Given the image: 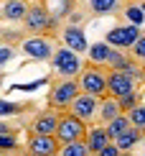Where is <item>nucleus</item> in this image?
<instances>
[{"instance_id": "1", "label": "nucleus", "mask_w": 145, "mask_h": 156, "mask_svg": "<svg viewBox=\"0 0 145 156\" xmlns=\"http://www.w3.org/2000/svg\"><path fill=\"white\" fill-rule=\"evenodd\" d=\"M51 67H54V74L59 80H74V77H79L84 72V64H82L79 51L69 49V46L56 49L54 59H51Z\"/></svg>"}, {"instance_id": "2", "label": "nucleus", "mask_w": 145, "mask_h": 156, "mask_svg": "<svg viewBox=\"0 0 145 156\" xmlns=\"http://www.w3.org/2000/svg\"><path fill=\"white\" fill-rule=\"evenodd\" d=\"M79 92H82L79 80H59L54 87H51V92H49V108H54V110L69 108L79 97Z\"/></svg>"}, {"instance_id": "3", "label": "nucleus", "mask_w": 145, "mask_h": 156, "mask_svg": "<svg viewBox=\"0 0 145 156\" xmlns=\"http://www.w3.org/2000/svg\"><path fill=\"white\" fill-rule=\"evenodd\" d=\"M87 123L82 118H76L74 113H64L61 118H59V128H56V138L61 141V144H71V141H82L84 136H87Z\"/></svg>"}, {"instance_id": "4", "label": "nucleus", "mask_w": 145, "mask_h": 156, "mask_svg": "<svg viewBox=\"0 0 145 156\" xmlns=\"http://www.w3.org/2000/svg\"><path fill=\"white\" fill-rule=\"evenodd\" d=\"M79 84H82V92H89L94 97H104L107 92V74L102 69H97V64H87L84 72L79 74Z\"/></svg>"}, {"instance_id": "5", "label": "nucleus", "mask_w": 145, "mask_h": 156, "mask_svg": "<svg viewBox=\"0 0 145 156\" xmlns=\"http://www.w3.org/2000/svg\"><path fill=\"white\" fill-rule=\"evenodd\" d=\"M140 36H143V28H140V26L127 23V26H115V28H110L104 41L112 44L115 49H133Z\"/></svg>"}, {"instance_id": "6", "label": "nucleus", "mask_w": 145, "mask_h": 156, "mask_svg": "<svg viewBox=\"0 0 145 156\" xmlns=\"http://www.w3.org/2000/svg\"><path fill=\"white\" fill-rule=\"evenodd\" d=\"M99 100L102 97H94L89 92H79V97L69 105V110L76 115V118H82L84 123H92V120H97V115H99Z\"/></svg>"}, {"instance_id": "7", "label": "nucleus", "mask_w": 145, "mask_h": 156, "mask_svg": "<svg viewBox=\"0 0 145 156\" xmlns=\"http://www.w3.org/2000/svg\"><path fill=\"white\" fill-rule=\"evenodd\" d=\"M61 146L64 144L56 138V136H36V133H31L28 154L31 156H59Z\"/></svg>"}, {"instance_id": "8", "label": "nucleus", "mask_w": 145, "mask_h": 156, "mask_svg": "<svg viewBox=\"0 0 145 156\" xmlns=\"http://www.w3.org/2000/svg\"><path fill=\"white\" fill-rule=\"evenodd\" d=\"M23 54H28L31 59H38V62H46V59H54V44H51V38L46 36H33L28 38V41H23Z\"/></svg>"}, {"instance_id": "9", "label": "nucleus", "mask_w": 145, "mask_h": 156, "mask_svg": "<svg viewBox=\"0 0 145 156\" xmlns=\"http://www.w3.org/2000/svg\"><path fill=\"white\" fill-rule=\"evenodd\" d=\"M25 28L31 31V34H36V36H41L43 31H49L51 28V16H49V8L41 3H36V5H31V10H28V16H25Z\"/></svg>"}, {"instance_id": "10", "label": "nucleus", "mask_w": 145, "mask_h": 156, "mask_svg": "<svg viewBox=\"0 0 145 156\" xmlns=\"http://www.w3.org/2000/svg\"><path fill=\"white\" fill-rule=\"evenodd\" d=\"M135 90V80L130 77L127 72H122V69H112V72L107 74V92L112 97H125L127 92H133Z\"/></svg>"}, {"instance_id": "11", "label": "nucleus", "mask_w": 145, "mask_h": 156, "mask_svg": "<svg viewBox=\"0 0 145 156\" xmlns=\"http://www.w3.org/2000/svg\"><path fill=\"white\" fill-rule=\"evenodd\" d=\"M59 110H46V113H41L38 118L33 120V126H31V133L36 136H56V128H59Z\"/></svg>"}, {"instance_id": "12", "label": "nucleus", "mask_w": 145, "mask_h": 156, "mask_svg": "<svg viewBox=\"0 0 145 156\" xmlns=\"http://www.w3.org/2000/svg\"><path fill=\"white\" fill-rule=\"evenodd\" d=\"M64 46H69V49L79 51V54H87L92 44L87 41V36H84L82 26H74V23H69L66 28H64Z\"/></svg>"}, {"instance_id": "13", "label": "nucleus", "mask_w": 145, "mask_h": 156, "mask_svg": "<svg viewBox=\"0 0 145 156\" xmlns=\"http://www.w3.org/2000/svg\"><path fill=\"white\" fill-rule=\"evenodd\" d=\"M84 141H87V146H89L92 154H99L102 148L110 144V133H107V128H102V126H89Z\"/></svg>"}, {"instance_id": "14", "label": "nucleus", "mask_w": 145, "mask_h": 156, "mask_svg": "<svg viewBox=\"0 0 145 156\" xmlns=\"http://www.w3.org/2000/svg\"><path fill=\"white\" fill-rule=\"evenodd\" d=\"M117 115H122L120 100H117V97H112V95H104L102 100H99V115H97V120L107 126V123H110V120H115Z\"/></svg>"}, {"instance_id": "15", "label": "nucleus", "mask_w": 145, "mask_h": 156, "mask_svg": "<svg viewBox=\"0 0 145 156\" xmlns=\"http://www.w3.org/2000/svg\"><path fill=\"white\" fill-rule=\"evenodd\" d=\"M31 5L25 0H5L3 3V18L5 21H25Z\"/></svg>"}, {"instance_id": "16", "label": "nucleus", "mask_w": 145, "mask_h": 156, "mask_svg": "<svg viewBox=\"0 0 145 156\" xmlns=\"http://www.w3.org/2000/svg\"><path fill=\"white\" fill-rule=\"evenodd\" d=\"M112 49H115V46H112V44H107V41H97V44H92L89 51H87L89 64H107Z\"/></svg>"}, {"instance_id": "17", "label": "nucleus", "mask_w": 145, "mask_h": 156, "mask_svg": "<svg viewBox=\"0 0 145 156\" xmlns=\"http://www.w3.org/2000/svg\"><path fill=\"white\" fill-rule=\"evenodd\" d=\"M104 128H107V133H110V141H117L122 133H127L130 128H133V120H130L127 113H122V115H117L115 120H110Z\"/></svg>"}, {"instance_id": "18", "label": "nucleus", "mask_w": 145, "mask_h": 156, "mask_svg": "<svg viewBox=\"0 0 145 156\" xmlns=\"http://www.w3.org/2000/svg\"><path fill=\"white\" fill-rule=\"evenodd\" d=\"M59 156H92L87 141H71V144H64L61 151H59Z\"/></svg>"}, {"instance_id": "19", "label": "nucleus", "mask_w": 145, "mask_h": 156, "mask_svg": "<svg viewBox=\"0 0 145 156\" xmlns=\"http://www.w3.org/2000/svg\"><path fill=\"white\" fill-rule=\"evenodd\" d=\"M140 138H143V131H140V128H135V126H133V128H130L127 133H122L120 138L115 141V144L120 146L122 151H130V148H135V144H137Z\"/></svg>"}, {"instance_id": "20", "label": "nucleus", "mask_w": 145, "mask_h": 156, "mask_svg": "<svg viewBox=\"0 0 145 156\" xmlns=\"http://www.w3.org/2000/svg\"><path fill=\"white\" fill-rule=\"evenodd\" d=\"M89 8L94 16H110L120 8V0H89Z\"/></svg>"}, {"instance_id": "21", "label": "nucleus", "mask_w": 145, "mask_h": 156, "mask_svg": "<svg viewBox=\"0 0 145 156\" xmlns=\"http://www.w3.org/2000/svg\"><path fill=\"white\" fill-rule=\"evenodd\" d=\"M127 64H130V56L125 54V49H112L110 62H107V67H110V69H125Z\"/></svg>"}, {"instance_id": "22", "label": "nucleus", "mask_w": 145, "mask_h": 156, "mask_svg": "<svg viewBox=\"0 0 145 156\" xmlns=\"http://www.w3.org/2000/svg\"><path fill=\"white\" fill-rule=\"evenodd\" d=\"M125 18H127L130 23H135V26H143L145 23V10L140 8V3H133V5L125 8Z\"/></svg>"}, {"instance_id": "23", "label": "nucleus", "mask_w": 145, "mask_h": 156, "mask_svg": "<svg viewBox=\"0 0 145 156\" xmlns=\"http://www.w3.org/2000/svg\"><path fill=\"white\" fill-rule=\"evenodd\" d=\"M130 120H133L135 128H140V131H145V102H140V105H135L133 110H130Z\"/></svg>"}, {"instance_id": "24", "label": "nucleus", "mask_w": 145, "mask_h": 156, "mask_svg": "<svg viewBox=\"0 0 145 156\" xmlns=\"http://www.w3.org/2000/svg\"><path fill=\"white\" fill-rule=\"evenodd\" d=\"M135 105H140V95H137V90H133V92H127L125 97H120V108H122V113H130Z\"/></svg>"}, {"instance_id": "25", "label": "nucleus", "mask_w": 145, "mask_h": 156, "mask_svg": "<svg viewBox=\"0 0 145 156\" xmlns=\"http://www.w3.org/2000/svg\"><path fill=\"white\" fill-rule=\"evenodd\" d=\"M25 108H28V102H8V100H3L0 102V115H13V113H21Z\"/></svg>"}, {"instance_id": "26", "label": "nucleus", "mask_w": 145, "mask_h": 156, "mask_svg": "<svg viewBox=\"0 0 145 156\" xmlns=\"http://www.w3.org/2000/svg\"><path fill=\"white\" fill-rule=\"evenodd\" d=\"M43 84H49V77H43V80H36V82H28V84H15L13 90H18V92H33L36 87H43Z\"/></svg>"}, {"instance_id": "27", "label": "nucleus", "mask_w": 145, "mask_h": 156, "mask_svg": "<svg viewBox=\"0 0 145 156\" xmlns=\"http://www.w3.org/2000/svg\"><path fill=\"white\" fill-rule=\"evenodd\" d=\"M18 146V138L13 133H0V148L3 151H10V148H15Z\"/></svg>"}, {"instance_id": "28", "label": "nucleus", "mask_w": 145, "mask_h": 156, "mask_svg": "<svg viewBox=\"0 0 145 156\" xmlns=\"http://www.w3.org/2000/svg\"><path fill=\"white\" fill-rule=\"evenodd\" d=\"M130 51H133V56H135L137 62H145V34L137 38V44H135V46L130 49Z\"/></svg>"}, {"instance_id": "29", "label": "nucleus", "mask_w": 145, "mask_h": 156, "mask_svg": "<svg viewBox=\"0 0 145 156\" xmlns=\"http://www.w3.org/2000/svg\"><path fill=\"white\" fill-rule=\"evenodd\" d=\"M120 154H122V148H120V146H117V144H115V141H110V144H107V146H104V148H102V151H99V154H97V156H120Z\"/></svg>"}, {"instance_id": "30", "label": "nucleus", "mask_w": 145, "mask_h": 156, "mask_svg": "<svg viewBox=\"0 0 145 156\" xmlns=\"http://www.w3.org/2000/svg\"><path fill=\"white\" fill-rule=\"evenodd\" d=\"M10 59H13V49L8 46V44H3V46H0V67H5Z\"/></svg>"}, {"instance_id": "31", "label": "nucleus", "mask_w": 145, "mask_h": 156, "mask_svg": "<svg viewBox=\"0 0 145 156\" xmlns=\"http://www.w3.org/2000/svg\"><path fill=\"white\" fill-rule=\"evenodd\" d=\"M69 21H71V23L76 26L79 21H84V16H82V13H79V10H76V13H71V18H69Z\"/></svg>"}, {"instance_id": "32", "label": "nucleus", "mask_w": 145, "mask_h": 156, "mask_svg": "<svg viewBox=\"0 0 145 156\" xmlns=\"http://www.w3.org/2000/svg\"><path fill=\"white\" fill-rule=\"evenodd\" d=\"M13 131V128L8 126V123H0V133H10Z\"/></svg>"}, {"instance_id": "33", "label": "nucleus", "mask_w": 145, "mask_h": 156, "mask_svg": "<svg viewBox=\"0 0 145 156\" xmlns=\"http://www.w3.org/2000/svg\"><path fill=\"white\" fill-rule=\"evenodd\" d=\"M140 8H143V10H145V0H140Z\"/></svg>"}, {"instance_id": "34", "label": "nucleus", "mask_w": 145, "mask_h": 156, "mask_svg": "<svg viewBox=\"0 0 145 156\" xmlns=\"http://www.w3.org/2000/svg\"><path fill=\"white\" fill-rule=\"evenodd\" d=\"M92 156H97V154H92Z\"/></svg>"}]
</instances>
